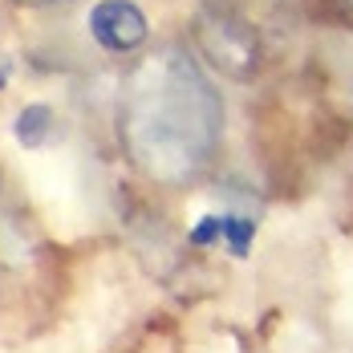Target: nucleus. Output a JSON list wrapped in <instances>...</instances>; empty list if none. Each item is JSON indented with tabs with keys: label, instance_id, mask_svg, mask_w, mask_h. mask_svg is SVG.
Returning a JSON list of instances; mask_svg holds the SVG:
<instances>
[{
	"label": "nucleus",
	"instance_id": "nucleus-9",
	"mask_svg": "<svg viewBox=\"0 0 353 353\" xmlns=\"http://www.w3.org/2000/svg\"><path fill=\"white\" fill-rule=\"evenodd\" d=\"M350 4H353V0H350Z\"/></svg>",
	"mask_w": 353,
	"mask_h": 353
},
{
	"label": "nucleus",
	"instance_id": "nucleus-1",
	"mask_svg": "<svg viewBox=\"0 0 353 353\" xmlns=\"http://www.w3.org/2000/svg\"><path fill=\"white\" fill-rule=\"evenodd\" d=\"M223 126L212 81L183 49H159L130 73L122 94V139L146 175L179 183L208 159Z\"/></svg>",
	"mask_w": 353,
	"mask_h": 353
},
{
	"label": "nucleus",
	"instance_id": "nucleus-7",
	"mask_svg": "<svg viewBox=\"0 0 353 353\" xmlns=\"http://www.w3.org/2000/svg\"><path fill=\"white\" fill-rule=\"evenodd\" d=\"M8 77H12V61H8V57L0 53V90L8 85Z\"/></svg>",
	"mask_w": 353,
	"mask_h": 353
},
{
	"label": "nucleus",
	"instance_id": "nucleus-8",
	"mask_svg": "<svg viewBox=\"0 0 353 353\" xmlns=\"http://www.w3.org/2000/svg\"><path fill=\"white\" fill-rule=\"evenodd\" d=\"M17 4H29V8H37V4H57V0H17Z\"/></svg>",
	"mask_w": 353,
	"mask_h": 353
},
{
	"label": "nucleus",
	"instance_id": "nucleus-2",
	"mask_svg": "<svg viewBox=\"0 0 353 353\" xmlns=\"http://www.w3.org/2000/svg\"><path fill=\"white\" fill-rule=\"evenodd\" d=\"M288 0H199L195 33L215 70L252 77L264 70L268 45L284 33Z\"/></svg>",
	"mask_w": 353,
	"mask_h": 353
},
{
	"label": "nucleus",
	"instance_id": "nucleus-5",
	"mask_svg": "<svg viewBox=\"0 0 353 353\" xmlns=\"http://www.w3.org/2000/svg\"><path fill=\"white\" fill-rule=\"evenodd\" d=\"M219 240H228L236 256H248V248L256 240V219L252 215H219Z\"/></svg>",
	"mask_w": 353,
	"mask_h": 353
},
{
	"label": "nucleus",
	"instance_id": "nucleus-6",
	"mask_svg": "<svg viewBox=\"0 0 353 353\" xmlns=\"http://www.w3.org/2000/svg\"><path fill=\"white\" fill-rule=\"evenodd\" d=\"M219 240V215H203L195 228H191V244H215Z\"/></svg>",
	"mask_w": 353,
	"mask_h": 353
},
{
	"label": "nucleus",
	"instance_id": "nucleus-4",
	"mask_svg": "<svg viewBox=\"0 0 353 353\" xmlns=\"http://www.w3.org/2000/svg\"><path fill=\"white\" fill-rule=\"evenodd\" d=\"M49 130H53V110L45 106V102H33V106H25L17 114V122H12V134L21 146H41V142L49 139Z\"/></svg>",
	"mask_w": 353,
	"mask_h": 353
},
{
	"label": "nucleus",
	"instance_id": "nucleus-3",
	"mask_svg": "<svg viewBox=\"0 0 353 353\" xmlns=\"http://www.w3.org/2000/svg\"><path fill=\"white\" fill-rule=\"evenodd\" d=\"M90 33L110 53H130L150 37V21L134 0H102L90 12Z\"/></svg>",
	"mask_w": 353,
	"mask_h": 353
}]
</instances>
